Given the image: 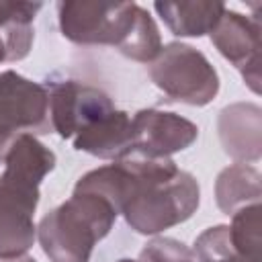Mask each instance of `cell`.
<instances>
[{
  "mask_svg": "<svg viewBox=\"0 0 262 262\" xmlns=\"http://www.w3.org/2000/svg\"><path fill=\"white\" fill-rule=\"evenodd\" d=\"M76 188L104 196L139 233H156L192 215L199 184L168 158H123L92 170Z\"/></svg>",
  "mask_w": 262,
  "mask_h": 262,
  "instance_id": "cell-1",
  "label": "cell"
},
{
  "mask_svg": "<svg viewBox=\"0 0 262 262\" xmlns=\"http://www.w3.org/2000/svg\"><path fill=\"white\" fill-rule=\"evenodd\" d=\"M0 176V258L25 254L35 239L33 213L41 178L53 170L55 156L33 135L23 133L4 156Z\"/></svg>",
  "mask_w": 262,
  "mask_h": 262,
  "instance_id": "cell-2",
  "label": "cell"
},
{
  "mask_svg": "<svg viewBox=\"0 0 262 262\" xmlns=\"http://www.w3.org/2000/svg\"><path fill=\"white\" fill-rule=\"evenodd\" d=\"M57 14L63 37L76 43L115 45L137 61H149L162 49L154 18L137 4L59 2Z\"/></svg>",
  "mask_w": 262,
  "mask_h": 262,
  "instance_id": "cell-3",
  "label": "cell"
},
{
  "mask_svg": "<svg viewBox=\"0 0 262 262\" xmlns=\"http://www.w3.org/2000/svg\"><path fill=\"white\" fill-rule=\"evenodd\" d=\"M117 217L115 207L100 194L76 188L74 196L47 213L39 227L43 252L53 262H88Z\"/></svg>",
  "mask_w": 262,
  "mask_h": 262,
  "instance_id": "cell-4",
  "label": "cell"
},
{
  "mask_svg": "<svg viewBox=\"0 0 262 262\" xmlns=\"http://www.w3.org/2000/svg\"><path fill=\"white\" fill-rule=\"evenodd\" d=\"M27 131L49 133V96L45 86L35 84L14 72L0 74V160Z\"/></svg>",
  "mask_w": 262,
  "mask_h": 262,
  "instance_id": "cell-5",
  "label": "cell"
},
{
  "mask_svg": "<svg viewBox=\"0 0 262 262\" xmlns=\"http://www.w3.org/2000/svg\"><path fill=\"white\" fill-rule=\"evenodd\" d=\"M162 57L151 68V78L170 100L188 104H207L219 88L217 74L203 53L182 43L162 47Z\"/></svg>",
  "mask_w": 262,
  "mask_h": 262,
  "instance_id": "cell-6",
  "label": "cell"
},
{
  "mask_svg": "<svg viewBox=\"0 0 262 262\" xmlns=\"http://www.w3.org/2000/svg\"><path fill=\"white\" fill-rule=\"evenodd\" d=\"M196 127L176 117L174 113L162 111H139L131 119V137H129V156L137 158H166L178 149L190 145L196 137Z\"/></svg>",
  "mask_w": 262,
  "mask_h": 262,
  "instance_id": "cell-7",
  "label": "cell"
},
{
  "mask_svg": "<svg viewBox=\"0 0 262 262\" xmlns=\"http://www.w3.org/2000/svg\"><path fill=\"white\" fill-rule=\"evenodd\" d=\"M258 33H260L258 20H248L239 12H231L225 8L219 23L211 31V41L244 74L246 68L250 66L258 76V49H260Z\"/></svg>",
  "mask_w": 262,
  "mask_h": 262,
  "instance_id": "cell-8",
  "label": "cell"
},
{
  "mask_svg": "<svg viewBox=\"0 0 262 262\" xmlns=\"http://www.w3.org/2000/svg\"><path fill=\"white\" fill-rule=\"evenodd\" d=\"M154 8L174 35L201 37L219 23L225 6L219 2H156Z\"/></svg>",
  "mask_w": 262,
  "mask_h": 262,
  "instance_id": "cell-9",
  "label": "cell"
},
{
  "mask_svg": "<svg viewBox=\"0 0 262 262\" xmlns=\"http://www.w3.org/2000/svg\"><path fill=\"white\" fill-rule=\"evenodd\" d=\"M41 8V2H0V37L4 39L8 59H20L29 53L33 41L31 23Z\"/></svg>",
  "mask_w": 262,
  "mask_h": 262,
  "instance_id": "cell-10",
  "label": "cell"
},
{
  "mask_svg": "<svg viewBox=\"0 0 262 262\" xmlns=\"http://www.w3.org/2000/svg\"><path fill=\"white\" fill-rule=\"evenodd\" d=\"M194 254L199 262H248L231 242L227 225H217L201 233L194 242Z\"/></svg>",
  "mask_w": 262,
  "mask_h": 262,
  "instance_id": "cell-11",
  "label": "cell"
},
{
  "mask_svg": "<svg viewBox=\"0 0 262 262\" xmlns=\"http://www.w3.org/2000/svg\"><path fill=\"white\" fill-rule=\"evenodd\" d=\"M119 262H192V254L184 248V244L170 237H162L149 242L143 248L141 260H119Z\"/></svg>",
  "mask_w": 262,
  "mask_h": 262,
  "instance_id": "cell-12",
  "label": "cell"
},
{
  "mask_svg": "<svg viewBox=\"0 0 262 262\" xmlns=\"http://www.w3.org/2000/svg\"><path fill=\"white\" fill-rule=\"evenodd\" d=\"M8 59V51H6V45H4V39L0 37V61H6Z\"/></svg>",
  "mask_w": 262,
  "mask_h": 262,
  "instance_id": "cell-13",
  "label": "cell"
}]
</instances>
